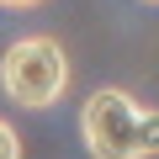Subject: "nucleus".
<instances>
[{
  "label": "nucleus",
  "instance_id": "1",
  "mask_svg": "<svg viewBox=\"0 0 159 159\" xmlns=\"http://www.w3.org/2000/svg\"><path fill=\"white\" fill-rule=\"evenodd\" d=\"M80 138L90 159H154L159 154V111H143L127 90L106 85L80 106Z\"/></svg>",
  "mask_w": 159,
  "mask_h": 159
},
{
  "label": "nucleus",
  "instance_id": "2",
  "mask_svg": "<svg viewBox=\"0 0 159 159\" xmlns=\"http://www.w3.org/2000/svg\"><path fill=\"white\" fill-rule=\"evenodd\" d=\"M0 90L16 106H53L69 90V58L53 37H21L0 58Z\"/></svg>",
  "mask_w": 159,
  "mask_h": 159
},
{
  "label": "nucleus",
  "instance_id": "3",
  "mask_svg": "<svg viewBox=\"0 0 159 159\" xmlns=\"http://www.w3.org/2000/svg\"><path fill=\"white\" fill-rule=\"evenodd\" d=\"M0 159H21V138H16V127L0 117Z\"/></svg>",
  "mask_w": 159,
  "mask_h": 159
},
{
  "label": "nucleus",
  "instance_id": "4",
  "mask_svg": "<svg viewBox=\"0 0 159 159\" xmlns=\"http://www.w3.org/2000/svg\"><path fill=\"white\" fill-rule=\"evenodd\" d=\"M6 11H32V6H43V0H0Z\"/></svg>",
  "mask_w": 159,
  "mask_h": 159
},
{
  "label": "nucleus",
  "instance_id": "5",
  "mask_svg": "<svg viewBox=\"0 0 159 159\" xmlns=\"http://www.w3.org/2000/svg\"><path fill=\"white\" fill-rule=\"evenodd\" d=\"M148 6H159V0H148Z\"/></svg>",
  "mask_w": 159,
  "mask_h": 159
}]
</instances>
